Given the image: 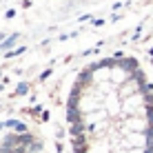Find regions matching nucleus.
I'll return each mask as SVG.
<instances>
[{
  "instance_id": "obj_1",
  "label": "nucleus",
  "mask_w": 153,
  "mask_h": 153,
  "mask_svg": "<svg viewBox=\"0 0 153 153\" xmlns=\"http://www.w3.org/2000/svg\"><path fill=\"white\" fill-rule=\"evenodd\" d=\"M4 126H9V129H16L18 133H27V124L18 122V120H7V122H4Z\"/></svg>"
},
{
  "instance_id": "obj_2",
  "label": "nucleus",
  "mask_w": 153,
  "mask_h": 153,
  "mask_svg": "<svg viewBox=\"0 0 153 153\" xmlns=\"http://www.w3.org/2000/svg\"><path fill=\"white\" fill-rule=\"evenodd\" d=\"M27 91H29V84H27V82H20L18 87H16V93H13V96H25Z\"/></svg>"
},
{
  "instance_id": "obj_3",
  "label": "nucleus",
  "mask_w": 153,
  "mask_h": 153,
  "mask_svg": "<svg viewBox=\"0 0 153 153\" xmlns=\"http://www.w3.org/2000/svg\"><path fill=\"white\" fill-rule=\"evenodd\" d=\"M16 40H18V36H16V33H13V36H11V38H9V40H4V42H2V45H0V49H9V47H11V45H13V42H16Z\"/></svg>"
},
{
  "instance_id": "obj_4",
  "label": "nucleus",
  "mask_w": 153,
  "mask_h": 153,
  "mask_svg": "<svg viewBox=\"0 0 153 153\" xmlns=\"http://www.w3.org/2000/svg\"><path fill=\"white\" fill-rule=\"evenodd\" d=\"M22 51H25V47H18V49H16V51H9V53H7V58H13V56L22 53Z\"/></svg>"
},
{
  "instance_id": "obj_5",
  "label": "nucleus",
  "mask_w": 153,
  "mask_h": 153,
  "mask_svg": "<svg viewBox=\"0 0 153 153\" xmlns=\"http://www.w3.org/2000/svg\"><path fill=\"white\" fill-rule=\"evenodd\" d=\"M51 76V69H47L45 73H42V76H40V80H47V78H49Z\"/></svg>"
}]
</instances>
